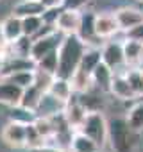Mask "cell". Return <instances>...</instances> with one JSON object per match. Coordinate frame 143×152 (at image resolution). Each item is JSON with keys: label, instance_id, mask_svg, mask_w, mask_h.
<instances>
[{"label": "cell", "instance_id": "1", "mask_svg": "<svg viewBox=\"0 0 143 152\" xmlns=\"http://www.w3.org/2000/svg\"><path fill=\"white\" fill-rule=\"evenodd\" d=\"M86 43L77 34H64L57 47V73L59 77L72 79L79 70L81 57L86 50Z\"/></svg>", "mask_w": 143, "mask_h": 152}, {"label": "cell", "instance_id": "2", "mask_svg": "<svg viewBox=\"0 0 143 152\" xmlns=\"http://www.w3.org/2000/svg\"><path fill=\"white\" fill-rule=\"evenodd\" d=\"M136 134L125 118H115L107 122V140L115 152H131L136 145Z\"/></svg>", "mask_w": 143, "mask_h": 152}, {"label": "cell", "instance_id": "3", "mask_svg": "<svg viewBox=\"0 0 143 152\" xmlns=\"http://www.w3.org/2000/svg\"><path fill=\"white\" fill-rule=\"evenodd\" d=\"M77 131H81L86 136H90L100 147H104L106 141H107V120H106V116H104V113L100 109L88 111L84 122L81 124V127Z\"/></svg>", "mask_w": 143, "mask_h": 152}, {"label": "cell", "instance_id": "4", "mask_svg": "<svg viewBox=\"0 0 143 152\" xmlns=\"http://www.w3.org/2000/svg\"><path fill=\"white\" fill-rule=\"evenodd\" d=\"M63 36H64V34H61L59 31H52V32H48V34H45V36L34 38V39H32V45H31V56H29V57H31L34 63H38V61L43 59L45 56L55 52L57 47H59V43H61V39H63Z\"/></svg>", "mask_w": 143, "mask_h": 152}, {"label": "cell", "instance_id": "5", "mask_svg": "<svg viewBox=\"0 0 143 152\" xmlns=\"http://www.w3.org/2000/svg\"><path fill=\"white\" fill-rule=\"evenodd\" d=\"M2 140L13 148H27V124L11 120L2 129Z\"/></svg>", "mask_w": 143, "mask_h": 152}, {"label": "cell", "instance_id": "6", "mask_svg": "<svg viewBox=\"0 0 143 152\" xmlns=\"http://www.w3.org/2000/svg\"><path fill=\"white\" fill-rule=\"evenodd\" d=\"M81 22H82L81 9L63 7V11L55 20V31H59L61 34H77L81 29Z\"/></svg>", "mask_w": 143, "mask_h": 152}, {"label": "cell", "instance_id": "7", "mask_svg": "<svg viewBox=\"0 0 143 152\" xmlns=\"http://www.w3.org/2000/svg\"><path fill=\"white\" fill-rule=\"evenodd\" d=\"M102 52V63H106L113 72H120L125 66V54H123V43L120 41H107L100 48Z\"/></svg>", "mask_w": 143, "mask_h": 152}, {"label": "cell", "instance_id": "8", "mask_svg": "<svg viewBox=\"0 0 143 152\" xmlns=\"http://www.w3.org/2000/svg\"><path fill=\"white\" fill-rule=\"evenodd\" d=\"M86 113H88V109H86V107L82 106V102L79 100V95H77V93H74V95H72V99L64 104L63 116H64L66 124H68L72 129L77 131V129L81 127V124L84 122Z\"/></svg>", "mask_w": 143, "mask_h": 152}, {"label": "cell", "instance_id": "9", "mask_svg": "<svg viewBox=\"0 0 143 152\" xmlns=\"http://www.w3.org/2000/svg\"><path fill=\"white\" fill-rule=\"evenodd\" d=\"M120 31L118 22L113 13H98L95 15V34L98 39H109Z\"/></svg>", "mask_w": 143, "mask_h": 152}, {"label": "cell", "instance_id": "10", "mask_svg": "<svg viewBox=\"0 0 143 152\" xmlns=\"http://www.w3.org/2000/svg\"><path fill=\"white\" fill-rule=\"evenodd\" d=\"M113 15H115L116 22H118L120 31H123V32H127V31H131L132 27L143 23V11H141V9H136V7L125 6V7L116 9Z\"/></svg>", "mask_w": 143, "mask_h": 152}, {"label": "cell", "instance_id": "11", "mask_svg": "<svg viewBox=\"0 0 143 152\" xmlns=\"http://www.w3.org/2000/svg\"><path fill=\"white\" fill-rule=\"evenodd\" d=\"M0 27H2V38H4L7 43H13V41L20 39V38L23 36L22 18L16 16V15H13V13L0 22Z\"/></svg>", "mask_w": 143, "mask_h": 152}, {"label": "cell", "instance_id": "12", "mask_svg": "<svg viewBox=\"0 0 143 152\" xmlns=\"http://www.w3.org/2000/svg\"><path fill=\"white\" fill-rule=\"evenodd\" d=\"M113 75H115V72H113L106 63H102V61H100V63L95 66V70L91 72V81H93V86H95L98 91L109 93Z\"/></svg>", "mask_w": 143, "mask_h": 152}, {"label": "cell", "instance_id": "13", "mask_svg": "<svg viewBox=\"0 0 143 152\" xmlns=\"http://www.w3.org/2000/svg\"><path fill=\"white\" fill-rule=\"evenodd\" d=\"M50 95H54L55 99H59L61 102H68L74 95V86H72V79H66V77H59V75H54V79L47 90Z\"/></svg>", "mask_w": 143, "mask_h": 152}, {"label": "cell", "instance_id": "14", "mask_svg": "<svg viewBox=\"0 0 143 152\" xmlns=\"http://www.w3.org/2000/svg\"><path fill=\"white\" fill-rule=\"evenodd\" d=\"M63 111H64V102H61L59 99H55L54 95L45 91V95L41 97V100L36 107V116H57Z\"/></svg>", "mask_w": 143, "mask_h": 152}, {"label": "cell", "instance_id": "15", "mask_svg": "<svg viewBox=\"0 0 143 152\" xmlns=\"http://www.w3.org/2000/svg\"><path fill=\"white\" fill-rule=\"evenodd\" d=\"M22 93H23L22 88H18L16 84H13L7 79L0 77V104L9 106V107L18 106L22 100Z\"/></svg>", "mask_w": 143, "mask_h": 152}, {"label": "cell", "instance_id": "16", "mask_svg": "<svg viewBox=\"0 0 143 152\" xmlns=\"http://www.w3.org/2000/svg\"><path fill=\"white\" fill-rule=\"evenodd\" d=\"M109 93H113L120 100H132V99H136V95H134V91H132V88H131V84H129V81L125 77V73H122V72H115Z\"/></svg>", "mask_w": 143, "mask_h": 152}, {"label": "cell", "instance_id": "17", "mask_svg": "<svg viewBox=\"0 0 143 152\" xmlns=\"http://www.w3.org/2000/svg\"><path fill=\"white\" fill-rule=\"evenodd\" d=\"M102 147L81 131H74L70 141V152H100Z\"/></svg>", "mask_w": 143, "mask_h": 152}, {"label": "cell", "instance_id": "18", "mask_svg": "<svg viewBox=\"0 0 143 152\" xmlns=\"http://www.w3.org/2000/svg\"><path fill=\"white\" fill-rule=\"evenodd\" d=\"M45 91H47V90H45L43 86L32 83L29 88L23 90V93H22V100H20V106H23V107H27V109H32V111L36 113V107H38V104H39L41 97L45 95Z\"/></svg>", "mask_w": 143, "mask_h": 152}, {"label": "cell", "instance_id": "19", "mask_svg": "<svg viewBox=\"0 0 143 152\" xmlns=\"http://www.w3.org/2000/svg\"><path fill=\"white\" fill-rule=\"evenodd\" d=\"M100 61H102V52H100V48L95 47V45H88L86 50H84V54H82V57H81L79 70L91 75V72L95 70V66H97Z\"/></svg>", "mask_w": 143, "mask_h": 152}, {"label": "cell", "instance_id": "20", "mask_svg": "<svg viewBox=\"0 0 143 152\" xmlns=\"http://www.w3.org/2000/svg\"><path fill=\"white\" fill-rule=\"evenodd\" d=\"M123 54H125V64L127 66H138L143 61V43L127 38L123 41Z\"/></svg>", "mask_w": 143, "mask_h": 152}, {"label": "cell", "instance_id": "21", "mask_svg": "<svg viewBox=\"0 0 143 152\" xmlns=\"http://www.w3.org/2000/svg\"><path fill=\"white\" fill-rule=\"evenodd\" d=\"M45 6L41 0H20L13 7V15L23 18V16H32V15H43Z\"/></svg>", "mask_w": 143, "mask_h": 152}, {"label": "cell", "instance_id": "22", "mask_svg": "<svg viewBox=\"0 0 143 152\" xmlns=\"http://www.w3.org/2000/svg\"><path fill=\"white\" fill-rule=\"evenodd\" d=\"M77 36L86 45H93V41L98 39L95 34V15L93 13H82V22H81V29H79Z\"/></svg>", "mask_w": 143, "mask_h": 152}, {"label": "cell", "instance_id": "23", "mask_svg": "<svg viewBox=\"0 0 143 152\" xmlns=\"http://www.w3.org/2000/svg\"><path fill=\"white\" fill-rule=\"evenodd\" d=\"M34 77H36V68H27V70H18V72L7 73V75H4L2 79H7L13 84H16L18 88L25 90V88H29L34 83Z\"/></svg>", "mask_w": 143, "mask_h": 152}, {"label": "cell", "instance_id": "24", "mask_svg": "<svg viewBox=\"0 0 143 152\" xmlns=\"http://www.w3.org/2000/svg\"><path fill=\"white\" fill-rule=\"evenodd\" d=\"M123 73H125V77H127V81H129V84H131L136 99L143 97V70L139 66H131Z\"/></svg>", "mask_w": 143, "mask_h": 152}, {"label": "cell", "instance_id": "25", "mask_svg": "<svg viewBox=\"0 0 143 152\" xmlns=\"http://www.w3.org/2000/svg\"><path fill=\"white\" fill-rule=\"evenodd\" d=\"M45 22L41 15H32V16H23L22 18V27H23V34L29 38H34L41 29H43Z\"/></svg>", "mask_w": 143, "mask_h": 152}, {"label": "cell", "instance_id": "26", "mask_svg": "<svg viewBox=\"0 0 143 152\" xmlns=\"http://www.w3.org/2000/svg\"><path fill=\"white\" fill-rule=\"evenodd\" d=\"M125 120H127V124H129L134 131H138V132L143 131V100L138 102L136 106H132V107L129 109Z\"/></svg>", "mask_w": 143, "mask_h": 152}, {"label": "cell", "instance_id": "27", "mask_svg": "<svg viewBox=\"0 0 143 152\" xmlns=\"http://www.w3.org/2000/svg\"><path fill=\"white\" fill-rule=\"evenodd\" d=\"M36 68L55 75V73H57V50L52 52V54H48V56H45L43 59H39V61L36 63Z\"/></svg>", "mask_w": 143, "mask_h": 152}, {"label": "cell", "instance_id": "28", "mask_svg": "<svg viewBox=\"0 0 143 152\" xmlns=\"http://www.w3.org/2000/svg\"><path fill=\"white\" fill-rule=\"evenodd\" d=\"M27 152H66L63 150L61 147H55V145H48V143H41L38 147H32V148H27Z\"/></svg>", "mask_w": 143, "mask_h": 152}, {"label": "cell", "instance_id": "29", "mask_svg": "<svg viewBox=\"0 0 143 152\" xmlns=\"http://www.w3.org/2000/svg\"><path fill=\"white\" fill-rule=\"evenodd\" d=\"M125 36H127L129 39H136V41L143 43V23H139V25L132 27L131 31H127V32H125Z\"/></svg>", "mask_w": 143, "mask_h": 152}, {"label": "cell", "instance_id": "30", "mask_svg": "<svg viewBox=\"0 0 143 152\" xmlns=\"http://www.w3.org/2000/svg\"><path fill=\"white\" fill-rule=\"evenodd\" d=\"M88 2H91V0H64V7H70V9H82Z\"/></svg>", "mask_w": 143, "mask_h": 152}, {"label": "cell", "instance_id": "31", "mask_svg": "<svg viewBox=\"0 0 143 152\" xmlns=\"http://www.w3.org/2000/svg\"><path fill=\"white\" fill-rule=\"evenodd\" d=\"M45 9H50V7H64V0H41Z\"/></svg>", "mask_w": 143, "mask_h": 152}, {"label": "cell", "instance_id": "32", "mask_svg": "<svg viewBox=\"0 0 143 152\" xmlns=\"http://www.w3.org/2000/svg\"><path fill=\"white\" fill-rule=\"evenodd\" d=\"M4 64H6V56L0 52V75H2V70H4Z\"/></svg>", "mask_w": 143, "mask_h": 152}, {"label": "cell", "instance_id": "33", "mask_svg": "<svg viewBox=\"0 0 143 152\" xmlns=\"http://www.w3.org/2000/svg\"><path fill=\"white\" fill-rule=\"evenodd\" d=\"M0 41H4V38H2V27H0Z\"/></svg>", "mask_w": 143, "mask_h": 152}, {"label": "cell", "instance_id": "34", "mask_svg": "<svg viewBox=\"0 0 143 152\" xmlns=\"http://www.w3.org/2000/svg\"><path fill=\"white\" fill-rule=\"evenodd\" d=\"M139 2H143V0H139Z\"/></svg>", "mask_w": 143, "mask_h": 152}]
</instances>
